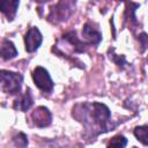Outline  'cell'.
I'll return each mask as SVG.
<instances>
[{
    "label": "cell",
    "mask_w": 148,
    "mask_h": 148,
    "mask_svg": "<svg viewBox=\"0 0 148 148\" xmlns=\"http://www.w3.org/2000/svg\"><path fill=\"white\" fill-rule=\"evenodd\" d=\"M73 109V116L84 124L89 130H97V133L106 131L108 123L110 120V110L102 103H86L76 105Z\"/></svg>",
    "instance_id": "6da1fadb"
},
{
    "label": "cell",
    "mask_w": 148,
    "mask_h": 148,
    "mask_svg": "<svg viewBox=\"0 0 148 148\" xmlns=\"http://www.w3.org/2000/svg\"><path fill=\"white\" fill-rule=\"evenodd\" d=\"M23 76L20 73L0 69V89L6 94H17L21 90Z\"/></svg>",
    "instance_id": "7a4b0ae2"
},
{
    "label": "cell",
    "mask_w": 148,
    "mask_h": 148,
    "mask_svg": "<svg viewBox=\"0 0 148 148\" xmlns=\"http://www.w3.org/2000/svg\"><path fill=\"white\" fill-rule=\"evenodd\" d=\"M32 80L35 82V84L43 91L49 92L52 91L53 89V81L49 74V72L44 68V67H36L32 72Z\"/></svg>",
    "instance_id": "3957f363"
},
{
    "label": "cell",
    "mask_w": 148,
    "mask_h": 148,
    "mask_svg": "<svg viewBox=\"0 0 148 148\" xmlns=\"http://www.w3.org/2000/svg\"><path fill=\"white\" fill-rule=\"evenodd\" d=\"M73 6H74V3L69 2V1L58 2L54 7L51 8V12H50V15H49V20L54 22V23H58V22L67 20V17L72 13Z\"/></svg>",
    "instance_id": "277c9868"
},
{
    "label": "cell",
    "mask_w": 148,
    "mask_h": 148,
    "mask_svg": "<svg viewBox=\"0 0 148 148\" xmlns=\"http://www.w3.org/2000/svg\"><path fill=\"white\" fill-rule=\"evenodd\" d=\"M42 40H43V37H42V34L40 31L36 28V27H32L28 30V32L25 34L24 36V43H25V50L28 52H34L36 51L40 44H42Z\"/></svg>",
    "instance_id": "5b68a950"
},
{
    "label": "cell",
    "mask_w": 148,
    "mask_h": 148,
    "mask_svg": "<svg viewBox=\"0 0 148 148\" xmlns=\"http://www.w3.org/2000/svg\"><path fill=\"white\" fill-rule=\"evenodd\" d=\"M31 120H32L34 125H36L37 127H46L51 124L52 116H51V112L49 111L47 108L38 106L37 109H35L32 111Z\"/></svg>",
    "instance_id": "8992f818"
},
{
    "label": "cell",
    "mask_w": 148,
    "mask_h": 148,
    "mask_svg": "<svg viewBox=\"0 0 148 148\" xmlns=\"http://www.w3.org/2000/svg\"><path fill=\"white\" fill-rule=\"evenodd\" d=\"M82 36L88 44H94V45H97L102 39L101 32L96 28H94L92 24H90V23L84 24V27L82 29Z\"/></svg>",
    "instance_id": "52a82bcc"
},
{
    "label": "cell",
    "mask_w": 148,
    "mask_h": 148,
    "mask_svg": "<svg viewBox=\"0 0 148 148\" xmlns=\"http://www.w3.org/2000/svg\"><path fill=\"white\" fill-rule=\"evenodd\" d=\"M18 7L17 0H0V12H2L9 21H12L15 15Z\"/></svg>",
    "instance_id": "ba28073f"
},
{
    "label": "cell",
    "mask_w": 148,
    "mask_h": 148,
    "mask_svg": "<svg viewBox=\"0 0 148 148\" xmlns=\"http://www.w3.org/2000/svg\"><path fill=\"white\" fill-rule=\"evenodd\" d=\"M17 54L14 44L10 40H3L0 43V57L5 60L13 59Z\"/></svg>",
    "instance_id": "9c48e42d"
},
{
    "label": "cell",
    "mask_w": 148,
    "mask_h": 148,
    "mask_svg": "<svg viewBox=\"0 0 148 148\" xmlns=\"http://www.w3.org/2000/svg\"><path fill=\"white\" fill-rule=\"evenodd\" d=\"M32 103H34V99H32V96H31V94H30V90L28 89V90L25 91V94H24L20 99H17V101L15 102L14 108H15V109H18V110H21V111H28V110L31 108Z\"/></svg>",
    "instance_id": "30bf717a"
},
{
    "label": "cell",
    "mask_w": 148,
    "mask_h": 148,
    "mask_svg": "<svg viewBox=\"0 0 148 148\" xmlns=\"http://www.w3.org/2000/svg\"><path fill=\"white\" fill-rule=\"evenodd\" d=\"M126 145H127V139H126L124 135L118 134V135L113 136V138L109 141L106 148H125Z\"/></svg>",
    "instance_id": "8fae6325"
},
{
    "label": "cell",
    "mask_w": 148,
    "mask_h": 148,
    "mask_svg": "<svg viewBox=\"0 0 148 148\" xmlns=\"http://www.w3.org/2000/svg\"><path fill=\"white\" fill-rule=\"evenodd\" d=\"M134 135L138 138L140 142H142L145 146L148 143V127L146 125L143 126H138L134 130Z\"/></svg>",
    "instance_id": "7c38bea8"
},
{
    "label": "cell",
    "mask_w": 148,
    "mask_h": 148,
    "mask_svg": "<svg viewBox=\"0 0 148 148\" xmlns=\"http://www.w3.org/2000/svg\"><path fill=\"white\" fill-rule=\"evenodd\" d=\"M64 38H65V39H67V40H68L71 44H73V45L76 47V51L81 52V51H83V50H84V44H83L82 42H80V40L76 38L75 32H69V34H66V35L64 36Z\"/></svg>",
    "instance_id": "4fadbf2b"
},
{
    "label": "cell",
    "mask_w": 148,
    "mask_h": 148,
    "mask_svg": "<svg viewBox=\"0 0 148 148\" xmlns=\"http://www.w3.org/2000/svg\"><path fill=\"white\" fill-rule=\"evenodd\" d=\"M13 141L17 148H25L28 146V138L24 133H18L13 138Z\"/></svg>",
    "instance_id": "5bb4252c"
}]
</instances>
